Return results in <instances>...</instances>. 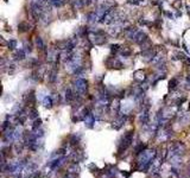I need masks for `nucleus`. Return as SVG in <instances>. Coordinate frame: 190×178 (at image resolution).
Here are the masks:
<instances>
[{"mask_svg": "<svg viewBox=\"0 0 190 178\" xmlns=\"http://www.w3.org/2000/svg\"><path fill=\"white\" fill-rule=\"evenodd\" d=\"M75 89L77 93H81V94H84L86 90H87V81L83 80V78H78L76 80L75 82Z\"/></svg>", "mask_w": 190, "mask_h": 178, "instance_id": "obj_1", "label": "nucleus"}, {"mask_svg": "<svg viewBox=\"0 0 190 178\" xmlns=\"http://www.w3.org/2000/svg\"><path fill=\"white\" fill-rule=\"evenodd\" d=\"M176 83H177V81H176V78H172V80L170 81V88H175V87H176V85H175Z\"/></svg>", "mask_w": 190, "mask_h": 178, "instance_id": "obj_4", "label": "nucleus"}, {"mask_svg": "<svg viewBox=\"0 0 190 178\" xmlns=\"http://www.w3.org/2000/svg\"><path fill=\"white\" fill-rule=\"evenodd\" d=\"M44 105H45L46 107H51L52 102H51V98H50V96H46V98L44 99Z\"/></svg>", "mask_w": 190, "mask_h": 178, "instance_id": "obj_2", "label": "nucleus"}, {"mask_svg": "<svg viewBox=\"0 0 190 178\" xmlns=\"http://www.w3.org/2000/svg\"><path fill=\"white\" fill-rule=\"evenodd\" d=\"M65 98H67V100L68 101H70V100H73V93H71V90H70V89H68V90L65 92Z\"/></svg>", "mask_w": 190, "mask_h": 178, "instance_id": "obj_3", "label": "nucleus"}]
</instances>
